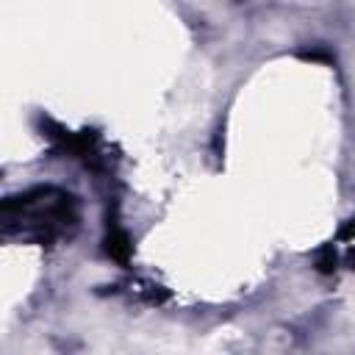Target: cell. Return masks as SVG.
I'll use <instances>...</instances> for the list:
<instances>
[{
	"mask_svg": "<svg viewBox=\"0 0 355 355\" xmlns=\"http://www.w3.org/2000/svg\"><path fill=\"white\" fill-rule=\"evenodd\" d=\"M78 202L55 186H36L11 194L0 205V227L6 239L31 244H55L78 230Z\"/></svg>",
	"mask_w": 355,
	"mask_h": 355,
	"instance_id": "obj_1",
	"label": "cell"
},
{
	"mask_svg": "<svg viewBox=\"0 0 355 355\" xmlns=\"http://www.w3.org/2000/svg\"><path fill=\"white\" fill-rule=\"evenodd\" d=\"M103 252H105L111 261H116L119 266H128V263H130L133 244H130V236H128V230L119 225V219H116V216H108V222H105Z\"/></svg>",
	"mask_w": 355,
	"mask_h": 355,
	"instance_id": "obj_2",
	"label": "cell"
},
{
	"mask_svg": "<svg viewBox=\"0 0 355 355\" xmlns=\"http://www.w3.org/2000/svg\"><path fill=\"white\" fill-rule=\"evenodd\" d=\"M333 263H336V252H333V247H324V250L319 252V258H316V266H319L322 272H330Z\"/></svg>",
	"mask_w": 355,
	"mask_h": 355,
	"instance_id": "obj_3",
	"label": "cell"
},
{
	"mask_svg": "<svg viewBox=\"0 0 355 355\" xmlns=\"http://www.w3.org/2000/svg\"><path fill=\"white\" fill-rule=\"evenodd\" d=\"M352 269H355V255H352Z\"/></svg>",
	"mask_w": 355,
	"mask_h": 355,
	"instance_id": "obj_4",
	"label": "cell"
}]
</instances>
